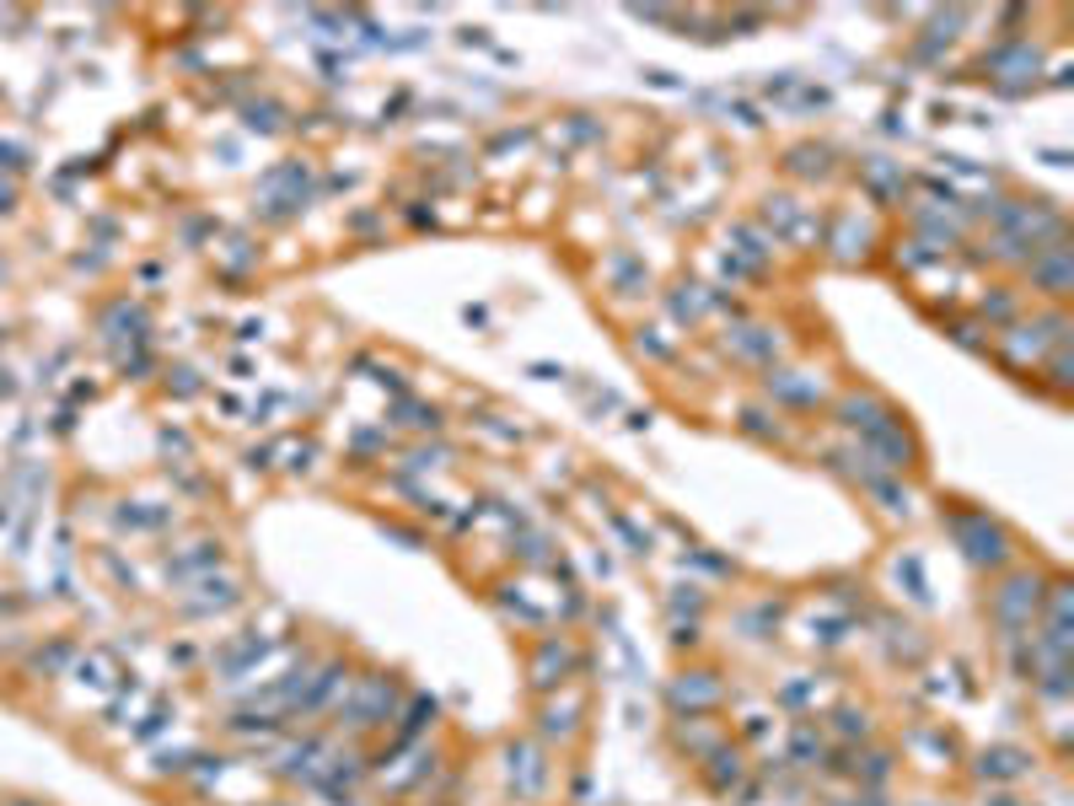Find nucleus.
<instances>
[{
    "instance_id": "nucleus-1",
    "label": "nucleus",
    "mask_w": 1074,
    "mask_h": 806,
    "mask_svg": "<svg viewBox=\"0 0 1074 806\" xmlns=\"http://www.w3.org/2000/svg\"><path fill=\"white\" fill-rule=\"evenodd\" d=\"M956 538L967 543V559H973V564H999V559H1005V549H999V532L988 528L983 517L962 522V528H956Z\"/></svg>"
}]
</instances>
